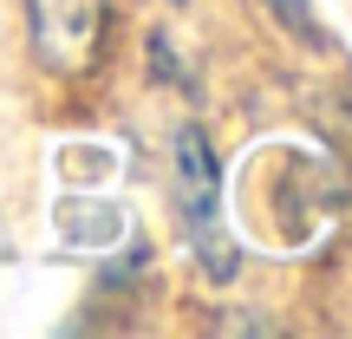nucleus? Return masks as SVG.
<instances>
[{"label": "nucleus", "mask_w": 352, "mask_h": 339, "mask_svg": "<svg viewBox=\"0 0 352 339\" xmlns=\"http://www.w3.org/2000/svg\"><path fill=\"white\" fill-rule=\"evenodd\" d=\"M176 183H183V202H176V222H183L189 248H196L202 274L209 281H235V241L222 235V170H215V151L196 124L176 131Z\"/></svg>", "instance_id": "1"}, {"label": "nucleus", "mask_w": 352, "mask_h": 339, "mask_svg": "<svg viewBox=\"0 0 352 339\" xmlns=\"http://www.w3.org/2000/svg\"><path fill=\"white\" fill-rule=\"evenodd\" d=\"M26 33L46 72H85L104 46V0H26Z\"/></svg>", "instance_id": "2"}, {"label": "nucleus", "mask_w": 352, "mask_h": 339, "mask_svg": "<svg viewBox=\"0 0 352 339\" xmlns=\"http://www.w3.org/2000/svg\"><path fill=\"white\" fill-rule=\"evenodd\" d=\"M267 13H274L280 26H294L300 39H320V26H314V13H307V0H267Z\"/></svg>", "instance_id": "3"}, {"label": "nucleus", "mask_w": 352, "mask_h": 339, "mask_svg": "<svg viewBox=\"0 0 352 339\" xmlns=\"http://www.w3.org/2000/svg\"><path fill=\"white\" fill-rule=\"evenodd\" d=\"M170 7H183V0H170Z\"/></svg>", "instance_id": "4"}]
</instances>
